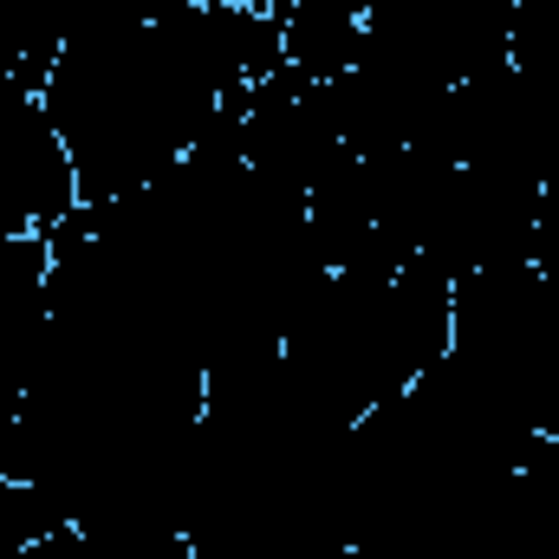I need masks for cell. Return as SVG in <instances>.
I'll use <instances>...</instances> for the list:
<instances>
[{
	"instance_id": "cell-4",
	"label": "cell",
	"mask_w": 559,
	"mask_h": 559,
	"mask_svg": "<svg viewBox=\"0 0 559 559\" xmlns=\"http://www.w3.org/2000/svg\"><path fill=\"white\" fill-rule=\"evenodd\" d=\"M85 559H195L182 527H150V534H105L85 540Z\"/></svg>"
},
{
	"instance_id": "cell-2",
	"label": "cell",
	"mask_w": 559,
	"mask_h": 559,
	"mask_svg": "<svg viewBox=\"0 0 559 559\" xmlns=\"http://www.w3.org/2000/svg\"><path fill=\"white\" fill-rule=\"evenodd\" d=\"M280 20H286V66H299L319 85L352 72L358 52H365V20L358 13H338V7H319V0H286Z\"/></svg>"
},
{
	"instance_id": "cell-1",
	"label": "cell",
	"mask_w": 559,
	"mask_h": 559,
	"mask_svg": "<svg viewBox=\"0 0 559 559\" xmlns=\"http://www.w3.org/2000/svg\"><path fill=\"white\" fill-rule=\"evenodd\" d=\"M79 202L85 195H79L72 150L46 118V105L33 98L26 111L0 124V235H46Z\"/></svg>"
},
{
	"instance_id": "cell-6",
	"label": "cell",
	"mask_w": 559,
	"mask_h": 559,
	"mask_svg": "<svg viewBox=\"0 0 559 559\" xmlns=\"http://www.w3.org/2000/svg\"><path fill=\"white\" fill-rule=\"evenodd\" d=\"M13 455H20V417H0V481H13Z\"/></svg>"
},
{
	"instance_id": "cell-3",
	"label": "cell",
	"mask_w": 559,
	"mask_h": 559,
	"mask_svg": "<svg viewBox=\"0 0 559 559\" xmlns=\"http://www.w3.org/2000/svg\"><path fill=\"white\" fill-rule=\"evenodd\" d=\"M52 319V248L46 235H0V338H26Z\"/></svg>"
},
{
	"instance_id": "cell-5",
	"label": "cell",
	"mask_w": 559,
	"mask_h": 559,
	"mask_svg": "<svg viewBox=\"0 0 559 559\" xmlns=\"http://www.w3.org/2000/svg\"><path fill=\"white\" fill-rule=\"evenodd\" d=\"M527 261H534L540 274H559V176L554 182H540V209H534V248H527Z\"/></svg>"
}]
</instances>
